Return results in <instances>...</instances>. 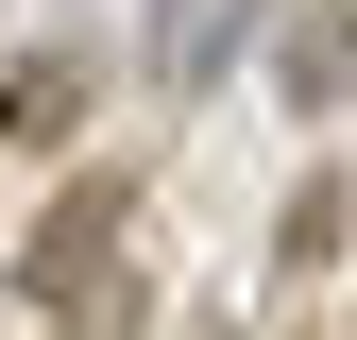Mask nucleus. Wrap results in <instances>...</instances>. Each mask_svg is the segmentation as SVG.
I'll list each match as a JSON object with an SVG mask.
<instances>
[{"label":"nucleus","mask_w":357,"mask_h":340,"mask_svg":"<svg viewBox=\"0 0 357 340\" xmlns=\"http://www.w3.org/2000/svg\"><path fill=\"white\" fill-rule=\"evenodd\" d=\"M68 340H137V272H102V289H68Z\"/></svg>","instance_id":"obj_5"},{"label":"nucleus","mask_w":357,"mask_h":340,"mask_svg":"<svg viewBox=\"0 0 357 340\" xmlns=\"http://www.w3.org/2000/svg\"><path fill=\"white\" fill-rule=\"evenodd\" d=\"M119 238H137V170H85L52 222L17 238V289H34V307H68V289H102V272H119Z\"/></svg>","instance_id":"obj_1"},{"label":"nucleus","mask_w":357,"mask_h":340,"mask_svg":"<svg viewBox=\"0 0 357 340\" xmlns=\"http://www.w3.org/2000/svg\"><path fill=\"white\" fill-rule=\"evenodd\" d=\"M324 85H357V0H324V17L289 34V102H324Z\"/></svg>","instance_id":"obj_4"},{"label":"nucleus","mask_w":357,"mask_h":340,"mask_svg":"<svg viewBox=\"0 0 357 340\" xmlns=\"http://www.w3.org/2000/svg\"><path fill=\"white\" fill-rule=\"evenodd\" d=\"M68 119H85V68H68V52H34L17 85H0V137H17V153H52Z\"/></svg>","instance_id":"obj_2"},{"label":"nucleus","mask_w":357,"mask_h":340,"mask_svg":"<svg viewBox=\"0 0 357 340\" xmlns=\"http://www.w3.org/2000/svg\"><path fill=\"white\" fill-rule=\"evenodd\" d=\"M238 34H255V0H170V17H153V68H170V85H204Z\"/></svg>","instance_id":"obj_3"}]
</instances>
